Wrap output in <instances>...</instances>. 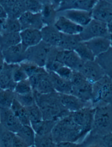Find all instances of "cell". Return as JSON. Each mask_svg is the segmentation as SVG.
Wrapping results in <instances>:
<instances>
[{
    "mask_svg": "<svg viewBox=\"0 0 112 147\" xmlns=\"http://www.w3.org/2000/svg\"><path fill=\"white\" fill-rule=\"evenodd\" d=\"M22 30L34 29L41 30L44 26L41 13L26 11L19 18Z\"/></svg>",
    "mask_w": 112,
    "mask_h": 147,
    "instance_id": "obj_17",
    "label": "cell"
},
{
    "mask_svg": "<svg viewBox=\"0 0 112 147\" xmlns=\"http://www.w3.org/2000/svg\"><path fill=\"white\" fill-rule=\"evenodd\" d=\"M21 43L20 33H3L0 36V50H5Z\"/></svg>",
    "mask_w": 112,
    "mask_h": 147,
    "instance_id": "obj_27",
    "label": "cell"
},
{
    "mask_svg": "<svg viewBox=\"0 0 112 147\" xmlns=\"http://www.w3.org/2000/svg\"><path fill=\"white\" fill-rule=\"evenodd\" d=\"M93 127L87 135L100 138L112 132V105L95 107Z\"/></svg>",
    "mask_w": 112,
    "mask_h": 147,
    "instance_id": "obj_3",
    "label": "cell"
},
{
    "mask_svg": "<svg viewBox=\"0 0 112 147\" xmlns=\"http://www.w3.org/2000/svg\"><path fill=\"white\" fill-rule=\"evenodd\" d=\"M0 89H1V88H0Z\"/></svg>",
    "mask_w": 112,
    "mask_h": 147,
    "instance_id": "obj_60",
    "label": "cell"
},
{
    "mask_svg": "<svg viewBox=\"0 0 112 147\" xmlns=\"http://www.w3.org/2000/svg\"><path fill=\"white\" fill-rule=\"evenodd\" d=\"M25 11L24 0H18L9 12L7 13V17L18 19Z\"/></svg>",
    "mask_w": 112,
    "mask_h": 147,
    "instance_id": "obj_38",
    "label": "cell"
},
{
    "mask_svg": "<svg viewBox=\"0 0 112 147\" xmlns=\"http://www.w3.org/2000/svg\"><path fill=\"white\" fill-rule=\"evenodd\" d=\"M22 30L19 19L6 18L3 25L2 34L20 33Z\"/></svg>",
    "mask_w": 112,
    "mask_h": 147,
    "instance_id": "obj_34",
    "label": "cell"
},
{
    "mask_svg": "<svg viewBox=\"0 0 112 147\" xmlns=\"http://www.w3.org/2000/svg\"><path fill=\"white\" fill-rule=\"evenodd\" d=\"M20 35L21 43L26 48L36 45L42 41L40 30L24 29L20 32Z\"/></svg>",
    "mask_w": 112,
    "mask_h": 147,
    "instance_id": "obj_19",
    "label": "cell"
},
{
    "mask_svg": "<svg viewBox=\"0 0 112 147\" xmlns=\"http://www.w3.org/2000/svg\"><path fill=\"white\" fill-rule=\"evenodd\" d=\"M0 147H1V146H0Z\"/></svg>",
    "mask_w": 112,
    "mask_h": 147,
    "instance_id": "obj_59",
    "label": "cell"
},
{
    "mask_svg": "<svg viewBox=\"0 0 112 147\" xmlns=\"http://www.w3.org/2000/svg\"><path fill=\"white\" fill-rule=\"evenodd\" d=\"M27 144L17 134H15L12 141V147H28Z\"/></svg>",
    "mask_w": 112,
    "mask_h": 147,
    "instance_id": "obj_48",
    "label": "cell"
},
{
    "mask_svg": "<svg viewBox=\"0 0 112 147\" xmlns=\"http://www.w3.org/2000/svg\"><path fill=\"white\" fill-rule=\"evenodd\" d=\"M40 13L44 26L54 25L58 16L57 10L51 3L43 5Z\"/></svg>",
    "mask_w": 112,
    "mask_h": 147,
    "instance_id": "obj_26",
    "label": "cell"
},
{
    "mask_svg": "<svg viewBox=\"0 0 112 147\" xmlns=\"http://www.w3.org/2000/svg\"><path fill=\"white\" fill-rule=\"evenodd\" d=\"M18 0H0V4L2 6L7 14L9 12Z\"/></svg>",
    "mask_w": 112,
    "mask_h": 147,
    "instance_id": "obj_47",
    "label": "cell"
},
{
    "mask_svg": "<svg viewBox=\"0 0 112 147\" xmlns=\"http://www.w3.org/2000/svg\"><path fill=\"white\" fill-rule=\"evenodd\" d=\"M19 64L26 73L28 78L35 75L47 72L44 67L39 66L34 63L28 61H24Z\"/></svg>",
    "mask_w": 112,
    "mask_h": 147,
    "instance_id": "obj_31",
    "label": "cell"
},
{
    "mask_svg": "<svg viewBox=\"0 0 112 147\" xmlns=\"http://www.w3.org/2000/svg\"><path fill=\"white\" fill-rule=\"evenodd\" d=\"M26 109L31 125L38 123L44 119L42 112L36 103L33 105L26 107Z\"/></svg>",
    "mask_w": 112,
    "mask_h": 147,
    "instance_id": "obj_37",
    "label": "cell"
},
{
    "mask_svg": "<svg viewBox=\"0 0 112 147\" xmlns=\"http://www.w3.org/2000/svg\"><path fill=\"white\" fill-rule=\"evenodd\" d=\"M95 60L102 68L105 75L112 78V48L95 57Z\"/></svg>",
    "mask_w": 112,
    "mask_h": 147,
    "instance_id": "obj_24",
    "label": "cell"
},
{
    "mask_svg": "<svg viewBox=\"0 0 112 147\" xmlns=\"http://www.w3.org/2000/svg\"><path fill=\"white\" fill-rule=\"evenodd\" d=\"M51 133L57 144L65 142H80V140L85 138L81 127L74 123L70 114L57 122Z\"/></svg>",
    "mask_w": 112,
    "mask_h": 147,
    "instance_id": "obj_2",
    "label": "cell"
},
{
    "mask_svg": "<svg viewBox=\"0 0 112 147\" xmlns=\"http://www.w3.org/2000/svg\"><path fill=\"white\" fill-rule=\"evenodd\" d=\"M93 19L108 24L112 20V3L107 0H98L92 11Z\"/></svg>",
    "mask_w": 112,
    "mask_h": 147,
    "instance_id": "obj_11",
    "label": "cell"
},
{
    "mask_svg": "<svg viewBox=\"0 0 112 147\" xmlns=\"http://www.w3.org/2000/svg\"><path fill=\"white\" fill-rule=\"evenodd\" d=\"M95 57L107 51L111 47L109 37H97L84 41Z\"/></svg>",
    "mask_w": 112,
    "mask_h": 147,
    "instance_id": "obj_21",
    "label": "cell"
},
{
    "mask_svg": "<svg viewBox=\"0 0 112 147\" xmlns=\"http://www.w3.org/2000/svg\"><path fill=\"white\" fill-rule=\"evenodd\" d=\"M56 59L73 71H79L84 63L74 50H64L58 49Z\"/></svg>",
    "mask_w": 112,
    "mask_h": 147,
    "instance_id": "obj_10",
    "label": "cell"
},
{
    "mask_svg": "<svg viewBox=\"0 0 112 147\" xmlns=\"http://www.w3.org/2000/svg\"><path fill=\"white\" fill-rule=\"evenodd\" d=\"M111 2H112V1H111Z\"/></svg>",
    "mask_w": 112,
    "mask_h": 147,
    "instance_id": "obj_58",
    "label": "cell"
},
{
    "mask_svg": "<svg viewBox=\"0 0 112 147\" xmlns=\"http://www.w3.org/2000/svg\"><path fill=\"white\" fill-rule=\"evenodd\" d=\"M15 134L22 139L28 147H34L36 133L31 125H22Z\"/></svg>",
    "mask_w": 112,
    "mask_h": 147,
    "instance_id": "obj_30",
    "label": "cell"
},
{
    "mask_svg": "<svg viewBox=\"0 0 112 147\" xmlns=\"http://www.w3.org/2000/svg\"><path fill=\"white\" fill-rule=\"evenodd\" d=\"M55 73L63 78L70 81L73 73V70L68 66L63 65Z\"/></svg>",
    "mask_w": 112,
    "mask_h": 147,
    "instance_id": "obj_44",
    "label": "cell"
},
{
    "mask_svg": "<svg viewBox=\"0 0 112 147\" xmlns=\"http://www.w3.org/2000/svg\"><path fill=\"white\" fill-rule=\"evenodd\" d=\"M16 64L5 63L3 70L0 73V88L14 90L16 83L13 80V72Z\"/></svg>",
    "mask_w": 112,
    "mask_h": 147,
    "instance_id": "obj_22",
    "label": "cell"
},
{
    "mask_svg": "<svg viewBox=\"0 0 112 147\" xmlns=\"http://www.w3.org/2000/svg\"><path fill=\"white\" fill-rule=\"evenodd\" d=\"M33 92L36 102L42 112L44 119L58 121L70 114L62 105L59 94L57 92L42 94Z\"/></svg>",
    "mask_w": 112,
    "mask_h": 147,
    "instance_id": "obj_1",
    "label": "cell"
},
{
    "mask_svg": "<svg viewBox=\"0 0 112 147\" xmlns=\"http://www.w3.org/2000/svg\"><path fill=\"white\" fill-rule=\"evenodd\" d=\"M34 147H57V144L54 141L52 133L45 135H38L36 134Z\"/></svg>",
    "mask_w": 112,
    "mask_h": 147,
    "instance_id": "obj_36",
    "label": "cell"
},
{
    "mask_svg": "<svg viewBox=\"0 0 112 147\" xmlns=\"http://www.w3.org/2000/svg\"><path fill=\"white\" fill-rule=\"evenodd\" d=\"M5 63V61L3 53L2 51L0 50V73L3 70Z\"/></svg>",
    "mask_w": 112,
    "mask_h": 147,
    "instance_id": "obj_50",
    "label": "cell"
},
{
    "mask_svg": "<svg viewBox=\"0 0 112 147\" xmlns=\"http://www.w3.org/2000/svg\"><path fill=\"white\" fill-rule=\"evenodd\" d=\"M11 109L22 125H31L26 107L23 106L17 100L15 99Z\"/></svg>",
    "mask_w": 112,
    "mask_h": 147,
    "instance_id": "obj_28",
    "label": "cell"
},
{
    "mask_svg": "<svg viewBox=\"0 0 112 147\" xmlns=\"http://www.w3.org/2000/svg\"><path fill=\"white\" fill-rule=\"evenodd\" d=\"M58 13L82 27L87 25L93 19L91 11L83 10L71 9Z\"/></svg>",
    "mask_w": 112,
    "mask_h": 147,
    "instance_id": "obj_16",
    "label": "cell"
},
{
    "mask_svg": "<svg viewBox=\"0 0 112 147\" xmlns=\"http://www.w3.org/2000/svg\"><path fill=\"white\" fill-rule=\"evenodd\" d=\"M14 91L16 94H23L33 92L29 79L25 80L16 83Z\"/></svg>",
    "mask_w": 112,
    "mask_h": 147,
    "instance_id": "obj_39",
    "label": "cell"
},
{
    "mask_svg": "<svg viewBox=\"0 0 112 147\" xmlns=\"http://www.w3.org/2000/svg\"><path fill=\"white\" fill-rule=\"evenodd\" d=\"M61 1H62V0H50L51 4L55 7V9L57 10V11H58L59 7L60 6Z\"/></svg>",
    "mask_w": 112,
    "mask_h": 147,
    "instance_id": "obj_51",
    "label": "cell"
},
{
    "mask_svg": "<svg viewBox=\"0 0 112 147\" xmlns=\"http://www.w3.org/2000/svg\"><path fill=\"white\" fill-rule=\"evenodd\" d=\"M109 34L107 24L93 19L79 35L82 41H86L95 37H109Z\"/></svg>",
    "mask_w": 112,
    "mask_h": 147,
    "instance_id": "obj_8",
    "label": "cell"
},
{
    "mask_svg": "<svg viewBox=\"0 0 112 147\" xmlns=\"http://www.w3.org/2000/svg\"><path fill=\"white\" fill-rule=\"evenodd\" d=\"M15 99L14 90L0 89V108H11Z\"/></svg>",
    "mask_w": 112,
    "mask_h": 147,
    "instance_id": "obj_33",
    "label": "cell"
},
{
    "mask_svg": "<svg viewBox=\"0 0 112 147\" xmlns=\"http://www.w3.org/2000/svg\"><path fill=\"white\" fill-rule=\"evenodd\" d=\"M53 47L42 40L38 45L27 48L25 51V61L45 67Z\"/></svg>",
    "mask_w": 112,
    "mask_h": 147,
    "instance_id": "obj_6",
    "label": "cell"
},
{
    "mask_svg": "<svg viewBox=\"0 0 112 147\" xmlns=\"http://www.w3.org/2000/svg\"><path fill=\"white\" fill-rule=\"evenodd\" d=\"M54 26L60 33L66 34H79L83 29V27L77 24L62 15L58 16Z\"/></svg>",
    "mask_w": 112,
    "mask_h": 147,
    "instance_id": "obj_15",
    "label": "cell"
},
{
    "mask_svg": "<svg viewBox=\"0 0 112 147\" xmlns=\"http://www.w3.org/2000/svg\"><path fill=\"white\" fill-rule=\"evenodd\" d=\"M70 81L72 84L71 94L84 102H91L93 84L88 81L79 71H73Z\"/></svg>",
    "mask_w": 112,
    "mask_h": 147,
    "instance_id": "obj_5",
    "label": "cell"
},
{
    "mask_svg": "<svg viewBox=\"0 0 112 147\" xmlns=\"http://www.w3.org/2000/svg\"><path fill=\"white\" fill-rule=\"evenodd\" d=\"M91 103L94 108L112 105V78L105 75L93 84Z\"/></svg>",
    "mask_w": 112,
    "mask_h": 147,
    "instance_id": "obj_4",
    "label": "cell"
},
{
    "mask_svg": "<svg viewBox=\"0 0 112 147\" xmlns=\"http://www.w3.org/2000/svg\"><path fill=\"white\" fill-rule=\"evenodd\" d=\"M58 121L43 119L42 121L31 124L36 134L45 135L52 133V130Z\"/></svg>",
    "mask_w": 112,
    "mask_h": 147,
    "instance_id": "obj_29",
    "label": "cell"
},
{
    "mask_svg": "<svg viewBox=\"0 0 112 147\" xmlns=\"http://www.w3.org/2000/svg\"><path fill=\"white\" fill-rule=\"evenodd\" d=\"M79 34L69 35L62 34L58 48L64 50H74L81 42Z\"/></svg>",
    "mask_w": 112,
    "mask_h": 147,
    "instance_id": "obj_25",
    "label": "cell"
},
{
    "mask_svg": "<svg viewBox=\"0 0 112 147\" xmlns=\"http://www.w3.org/2000/svg\"><path fill=\"white\" fill-rule=\"evenodd\" d=\"M107 1H112V0H107Z\"/></svg>",
    "mask_w": 112,
    "mask_h": 147,
    "instance_id": "obj_57",
    "label": "cell"
},
{
    "mask_svg": "<svg viewBox=\"0 0 112 147\" xmlns=\"http://www.w3.org/2000/svg\"><path fill=\"white\" fill-rule=\"evenodd\" d=\"M76 0H62L60 6L58 10V12H60L66 10L73 9L74 5Z\"/></svg>",
    "mask_w": 112,
    "mask_h": 147,
    "instance_id": "obj_46",
    "label": "cell"
},
{
    "mask_svg": "<svg viewBox=\"0 0 112 147\" xmlns=\"http://www.w3.org/2000/svg\"><path fill=\"white\" fill-rule=\"evenodd\" d=\"M59 96L62 105L70 113L76 112L85 107L92 106L91 102H84L71 94H59Z\"/></svg>",
    "mask_w": 112,
    "mask_h": 147,
    "instance_id": "obj_18",
    "label": "cell"
},
{
    "mask_svg": "<svg viewBox=\"0 0 112 147\" xmlns=\"http://www.w3.org/2000/svg\"><path fill=\"white\" fill-rule=\"evenodd\" d=\"M42 40L53 47H57L59 44L62 33L53 25H45L40 30Z\"/></svg>",
    "mask_w": 112,
    "mask_h": 147,
    "instance_id": "obj_20",
    "label": "cell"
},
{
    "mask_svg": "<svg viewBox=\"0 0 112 147\" xmlns=\"http://www.w3.org/2000/svg\"><path fill=\"white\" fill-rule=\"evenodd\" d=\"M57 147H82L81 142H65L58 143L57 144Z\"/></svg>",
    "mask_w": 112,
    "mask_h": 147,
    "instance_id": "obj_49",
    "label": "cell"
},
{
    "mask_svg": "<svg viewBox=\"0 0 112 147\" xmlns=\"http://www.w3.org/2000/svg\"><path fill=\"white\" fill-rule=\"evenodd\" d=\"M109 39L110 40V46L112 48V34H110L109 36Z\"/></svg>",
    "mask_w": 112,
    "mask_h": 147,
    "instance_id": "obj_56",
    "label": "cell"
},
{
    "mask_svg": "<svg viewBox=\"0 0 112 147\" xmlns=\"http://www.w3.org/2000/svg\"><path fill=\"white\" fill-rule=\"evenodd\" d=\"M0 124L15 134L22 125L11 108H0Z\"/></svg>",
    "mask_w": 112,
    "mask_h": 147,
    "instance_id": "obj_14",
    "label": "cell"
},
{
    "mask_svg": "<svg viewBox=\"0 0 112 147\" xmlns=\"http://www.w3.org/2000/svg\"><path fill=\"white\" fill-rule=\"evenodd\" d=\"M98 147H112V132L99 139Z\"/></svg>",
    "mask_w": 112,
    "mask_h": 147,
    "instance_id": "obj_45",
    "label": "cell"
},
{
    "mask_svg": "<svg viewBox=\"0 0 112 147\" xmlns=\"http://www.w3.org/2000/svg\"><path fill=\"white\" fill-rule=\"evenodd\" d=\"M95 108L92 106L85 107L76 112L70 113L71 118L81 127L85 137L90 132L93 127Z\"/></svg>",
    "mask_w": 112,
    "mask_h": 147,
    "instance_id": "obj_7",
    "label": "cell"
},
{
    "mask_svg": "<svg viewBox=\"0 0 112 147\" xmlns=\"http://www.w3.org/2000/svg\"><path fill=\"white\" fill-rule=\"evenodd\" d=\"M28 79L33 91L42 94L56 92L48 72L32 76Z\"/></svg>",
    "mask_w": 112,
    "mask_h": 147,
    "instance_id": "obj_9",
    "label": "cell"
},
{
    "mask_svg": "<svg viewBox=\"0 0 112 147\" xmlns=\"http://www.w3.org/2000/svg\"><path fill=\"white\" fill-rule=\"evenodd\" d=\"M15 134L0 124V146L12 147V141Z\"/></svg>",
    "mask_w": 112,
    "mask_h": 147,
    "instance_id": "obj_35",
    "label": "cell"
},
{
    "mask_svg": "<svg viewBox=\"0 0 112 147\" xmlns=\"http://www.w3.org/2000/svg\"><path fill=\"white\" fill-rule=\"evenodd\" d=\"M26 11L34 13L41 12L43 5L38 0H24Z\"/></svg>",
    "mask_w": 112,
    "mask_h": 147,
    "instance_id": "obj_42",
    "label": "cell"
},
{
    "mask_svg": "<svg viewBox=\"0 0 112 147\" xmlns=\"http://www.w3.org/2000/svg\"><path fill=\"white\" fill-rule=\"evenodd\" d=\"M52 81L54 89L59 94H70L72 91V84L70 80L60 77L54 72H48Z\"/></svg>",
    "mask_w": 112,
    "mask_h": 147,
    "instance_id": "obj_23",
    "label": "cell"
},
{
    "mask_svg": "<svg viewBox=\"0 0 112 147\" xmlns=\"http://www.w3.org/2000/svg\"><path fill=\"white\" fill-rule=\"evenodd\" d=\"M79 72L88 81L93 84L105 76L102 68L95 60L84 62Z\"/></svg>",
    "mask_w": 112,
    "mask_h": 147,
    "instance_id": "obj_12",
    "label": "cell"
},
{
    "mask_svg": "<svg viewBox=\"0 0 112 147\" xmlns=\"http://www.w3.org/2000/svg\"><path fill=\"white\" fill-rule=\"evenodd\" d=\"M0 18H7V14L1 4H0Z\"/></svg>",
    "mask_w": 112,
    "mask_h": 147,
    "instance_id": "obj_52",
    "label": "cell"
},
{
    "mask_svg": "<svg viewBox=\"0 0 112 147\" xmlns=\"http://www.w3.org/2000/svg\"><path fill=\"white\" fill-rule=\"evenodd\" d=\"M27 49L21 43L1 51L5 63L10 64H18L24 61Z\"/></svg>",
    "mask_w": 112,
    "mask_h": 147,
    "instance_id": "obj_13",
    "label": "cell"
},
{
    "mask_svg": "<svg viewBox=\"0 0 112 147\" xmlns=\"http://www.w3.org/2000/svg\"><path fill=\"white\" fill-rule=\"evenodd\" d=\"M74 51L84 62L95 59V57L93 53L84 41H81Z\"/></svg>",
    "mask_w": 112,
    "mask_h": 147,
    "instance_id": "obj_32",
    "label": "cell"
},
{
    "mask_svg": "<svg viewBox=\"0 0 112 147\" xmlns=\"http://www.w3.org/2000/svg\"><path fill=\"white\" fill-rule=\"evenodd\" d=\"M28 78V76L19 64H16L13 72V79L15 83Z\"/></svg>",
    "mask_w": 112,
    "mask_h": 147,
    "instance_id": "obj_43",
    "label": "cell"
},
{
    "mask_svg": "<svg viewBox=\"0 0 112 147\" xmlns=\"http://www.w3.org/2000/svg\"><path fill=\"white\" fill-rule=\"evenodd\" d=\"M15 99L25 107H28L36 103L34 92L26 94H19L15 93Z\"/></svg>",
    "mask_w": 112,
    "mask_h": 147,
    "instance_id": "obj_40",
    "label": "cell"
},
{
    "mask_svg": "<svg viewBox=\"0 0 112 147\" xmlns=\"http://www.w3.org/2000/svg\"><path fill=\"white\" fill-rule=\"evenodd\" d=\"M98 0H76L73 9L92 11Z\"/></svg>",
    "mask_w": 112,
    "mask_h": 147,
    "instance_id": "obj_41",
    "label": "cell"
},
{
    "mask_svg": "<svg viewBox=\"0 0 112 147\" xmlns=\"http://www.w3.org/2000/svg\"><path fill=\"white\" fill-rule=\"evenodd\" d=\"M5 19L6 18H0V36L2 34L3 25Z\"/></svg>",
    "mask_w": 112,
    "mask_h": 147,
    "instance_id": "obj_53",
    "label": "cell"
},
{
    "mask_svg": "<svg viewBox=\"0 0 112 147\" xmlns=\"http://www.w3.org/2000/svg\"><path fill=\"white\" fill-rule=\"evenodd\" d=\"M107 27L109 34H112V20L107 24Z\"/></svg>",
    "mask_w": 112,
    "mask_h": 147,
    "instance_id": "obj_54",
    "label": "cell"
},
{
    "mask_svg": "<svg viewBox=\"0 0 112 147\" xmlns=\"http://www.w3.org/2000/svg\"><path fill=\"white\" fill-rule=\"evenodd\" d=\"M38 1L41 2L43 5L48 3H51L50 0H38Z\"/></svg>",
    "mask_w": 112,
    "mask_h": 147,
    "instance_id": "obj_55",
    "label": "cell"
}]
</instances>
